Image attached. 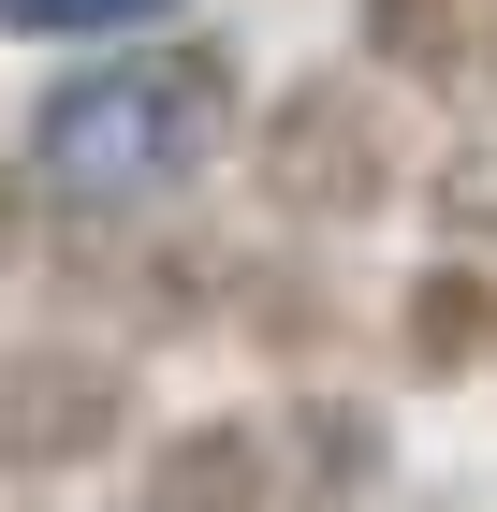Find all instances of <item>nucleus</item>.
<instances>
[{"mask_svg": "<svg viewBox=\"0 0 497 512\" xmlns=\"http://www.w3.org/2000/svg\"><path fill=\"white\" fill-rule=\"evenodd\" d=\"M234 118H249V88L220 44H103L30 103V191L74 220H147V205L205 191Z\"/></svg>", "mask_w": 497, "mask_h": 512, "instance_id": "f257e3e1", "label": "nucleus"}, {"mask_svg": "<svg viewBox=\"0 0 497 512\" xmlns=\"http://www.w3.org/2000/svg\"><path fill=\"white\" fill-rule=\"evenodd\" d=\"M381 483V425L337 395H278V410H205L147 454L132 512H351Z\"/></svg>", "mask_w": 497, "mask_h": 512, "instance_id": "f03ea898", "label": "nucleus"}, {"mask_svg": "<svg viewBox=\"0 0 497 512\" xmlns=\"http://www.w3.org/2000/svg\"><path fill=\"white\" fill-rule=\"evenodd\" d=\"M132 439V366L88 337H15L0 352V483H88Z\"/></svg>", "mask_w": 497, "mask_h": 512, "instance_id": "7ed1b4c3", "label": "nucleus"}, {"mask_svg": "<svg viewBox=\"0 0 497 512\" xmlns=\"http://www.w3.org/2000/svg\"><path fill=\"white\" fill-rule=\"evenodd\" d=\"M249 161H264V205H278V220H366V205H395V176H410V161H395V118L351 74L293 88Z\"/></svg>", "mask_w": 497, "mask_h": 512, "instance_id": "20e7f679", "label": "nucleus"}, {"mask_svg": "<svg viewBox=\"0 0 497 512\" xmlns=\"http://www.w3.org/2000/svg\"><path fill=\"white\" fill-rule=\"evenodd\" d=\"M351 15H366V44H381L395 74H439V59H468V44H483L497 0H351Z\"/></svg>", "mask_w": 497, "mask_h": 512, "instance_id": "39448f33", "label": "nucleus"}, {"mask_svg": "<svg viewBox=\"0 0 497 512\" xmlns=\"http://www.w3.org/2000/svg\"><path fill=\"white\" fill-rule=\"evenodd\" d=\"M161 15H176V0H0L15 44H88V59H103L117 30H161Z\"/></svg>", "mask_w": 497, "mask_h": 512, "instance_id": "423d86ee", "label": "nucleus"}, {"mask_svg": "<svg viewBox=\"0 0 497 512\" xmlns=\"http://www.w3.org/2000/svg\"><path fill=\"white\" fill-rule=\"evenodd\" d=\"M483 278H424V293H410V322H395V337H410V366H468V352H483Z\"/></svg>", "mask_w": 497, "mask_h": 512, "instance_id": "0eeeda50", "label": "nucleus"}, {"mask_svg": "<svg viewBox=\"0 0 497 512\" xmlns=\"http://www.w3.org/2000/svg\"><path fill=\"white\" fill-rule=\"evenodd\" d=\"M468 59H483V74H497V15H483V44H468Z\"/></svg>", "mask_w": 497, "mask_h": 512, "instance_id": "6e6552de", "label": "nucleus"}]
</instances>
